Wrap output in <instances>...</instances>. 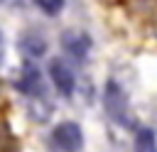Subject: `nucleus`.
<instances>
[{"mask_svg": "<svg viewBox=\"0 0 157 152\" xmlns=\"http://www.w3.org/2000/svg\"><path fill=\"white\" fill-rule=\"evenodd\" d=\"M20 47H22V51H25L27 56H39V54H44L47 42H44L39 34H25L22 42H20Z\"/></svg>", "mask_w": 157, "mask_h": 152, "instance_id": "5", "label": "nucleus"}, {"mask_svg": "<svg viewBox=\"0 0 157 152\" xmlns=\"http://www.w3.org/2000/svg\"><path fill=\"white\" fill-rule=\"evenodd\" d=\"M64 47H66L71 54H76L78 59H83L86 51H88V39H86V37H76V34H66V37H64Z\"/></svg>", "mask_w": 157, "mask_h": 152, "instance_id": "6", "label": "nucleus"}, {"mask_svg": "<svg viewBox=\"0 0 157 152\" xmlns=\"http://www.w3.org/2000/svg\"><path fill=\"white\" fill-rule=\"evenodd\" d=\"M0 2H2V0H0Z\"/></svg>", "mask_w": 157, "mask_h": 152, "instance_id": "8", "label": "nucleus"}, {"mask_svg": "<svg viewBox=\"0 0 157 152\" xmlns=\"http://www.w3.org/2000/svg\"><path fill=\"white\" fill-rule=\"evenodd\" d=\"M135 152H157V140H155V130L142 127L135 135Z\"/></svg>", "mask_w": 157, "mask_h": 152, "instance_id": "4", "label": "nucleus"}, {"mask_svg": "<svg viewBox=\"0 0 157 152\" xmlns=\"http://www.w3.org/2000/svg\"><path fill=\"white\" fill-rule=\"evenodd\" d=\"M49 76H52V83L59 88V93H64V96H71L74 93L76 78H74V71L69 69V64L64 59H54L49 64Z\"/></svg>", "mask_w": 157, "mask_h": 152, "instance_id": "2", "label": "nucleus"}, {"mask_svg": "<svg viewBox=\"0 0 157 152\" xmlns=\"http://www.w3.org/2000/svg\"><path fill=\"white\" fill-rule=\"evenodd\" d=\"M37 5L47 12V15H56L64 7V0H37Z\"/></svg>", "mask_w": 157, "mask_h": 152, "instance_id": "7", "label": "nucleus"}, {"mask_svg": "<svg viewBox=\"0 0 157 152\" xmlns=\"http://www.w3.org/2000/svg\"><path fill=\"white\" fill-rule=\"evenodd\" d=\"M52 137H54V145L59 150H64V152H78L83 147V132H81V127L76 123H61V125H56L54 132H52Z\"/></svg>", "mask_w": 157, "mask_h": 152, "instance_id": "1", "label": "nucleus"}, {"mask_svg": "<svg viewBox=\"0 0 157 152\" xmlns=\"http://www.w3.org/2000/svg\"><path fill=\"white\" fill-rule=\"evenodd\" d=\"M105 108H108L110 118H115L118 123H123V120H125L128 98H125V93L120 91V86H118V83H113V81H108V86H105Z\"/></svg>", "mask_w": 157, "mask_h": 152, "instance_id": "3", "label": "nucleus"}]
</instances>
